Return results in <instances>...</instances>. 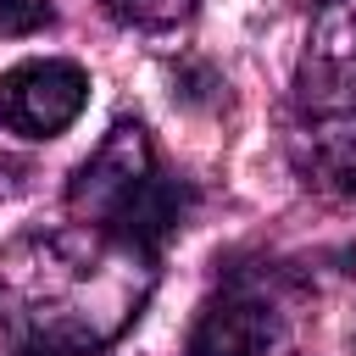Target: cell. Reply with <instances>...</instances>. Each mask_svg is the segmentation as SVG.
Returning a JSON list of instances; mask_svg holds the SVG:
<instances>
[{
  "label": "cell",
  "mask_w": 356,
  "mask_h": 356,
  "mask_svg": "<svg viewBox=\"0 0 356 356\" xmlns=\"http://www.w3.org/2000/svg\"><path fill=\"white\" fill-rule=\"evenodd\" d=\"M89 106V72L67 56H28L0 72V128L22 139L67 134Z\"/></svg>",
  "instance_id": "cell-4"
},
{
  "label": "cell",
  "mask_w": 356,
  "mask_h": 356,
  "mask_svg": "<svg viewBox=\"0 0 356 356\" xmlns=\"http://www.w3.org/2000/svg\"><path fill=\"white\" fill-rule=\"evenodd\" d=\"M111 339L83 328V323H56V317H22L17 323V356H111Z\"/></svg>",
  "instance_id": "cell-6"
},
{
  "label": "cell",
  "mask_w": 356,
  "mask_h": 356,
  "mask_svg": "<svg viewBox=\"0 0 356 356\" xmlns=\"http://www.w3.org/2000/svg\"><path fill=\"white\" fill-rule=\"evenodd\" d=\"M289 334V306L273 273H228L189 328V356H273Z\"/></svg>",
  "instance_id": "cell-2"
},
{
  "label": "cell",
  "mask_w": 356,
  "mask_h": 356,
  "mask_svg": "<svg viewBox=\"0 0 356 356\" xmlns=\"http://www.w3.org/2000/svg\"><path fill=\"white\" fill-rule=\"evenodd\" d=\"M289 161H295L306 189H317L328 200H350L356 195V128L323 122V117H300L289 128Z\"/></svg>",
  "instance_id": "cell-5"
},
{
  "label": "cell",
  "mask_w": 356,
  "mask_h": 356,
  "mask_svg": "<svg viewBox=\"0 0 356 356\" xmlns=\"http://www.w3.org/2000/svg\"><path fill=\"white\" fill-rule=\"evenodd\" d=\"M195 6L200 0H100V11L117 28H139V33H167V28L189 22Z\"/></svg>",
  "instance_id": "cell-7"
},
{
  "label": "cell",
  "mask_w": 356,
  "mask_h": 356,
  "mask_svg": "<svg viewBox=\"0 0 356 356\" xmlns=\"http://www.w3.org/2000/svg\"><path fill=\"white\" fill-rule=\"evenodd\" d=\"M195 184L161 167L150 128L139 117H117L106 139L89 150V161H78V172L67 178L72 222L150 267L161 245L195 217Z\"/></svg>",
  "instance_id": "cell-1"
},
{
  "label": "cell",
  "mask_w": 356,
  "mask_h": 356,
  "mask_svg": "<svg viewBox=\"0 0 356 356\" xmlns=\"http://www.w3.org/2000/svg\"><path fill=\"white\" fill-rule=\"evenodd\" d=\"M50 22H56L50 0H0V39L39 33V28H50Z\"/></svg>",
  "instance_id": "cell-8"
},
{
  "label": "cell",
  "mask_w": 356,
  "mask_h": 356,
  "mask_svg": "<svg viewBox=\"0 0 356 356\" xmlns=\"http://www.w3.org/2000/svg\"><path fill=\"white\" fill-rule=\"evenodd\" d=\"M300 117L356 128V0H317L300 72H295Z\"/></svg>",
  "instance_id": "cell-3"
}]
</instances>
